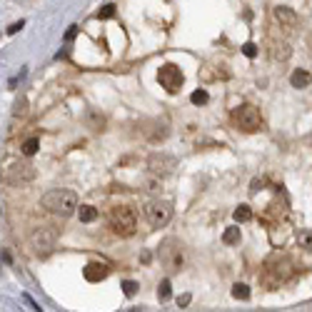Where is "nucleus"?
<instances>
[{
	"label": "nucleus",
	"instance_id": "f257e3e1",
	"mask_svg": "<svg viewBox=\"0 0 312 312\" xmlns=\"http://www.w3.org/2000/svg\"><path fill=\"white\" fill-rule=\"evenodd\" d=\"M43 207L60 217H70L78 210V195L73 190H50L43 195Z\"/></svg>",
	"mask_w": 312,
	"mask_h": 312
},
{
	"label": "nucleus",
	"instance_id": "f03ea898",
	"mask_svg": "<svg viewBox=\"0 0 312 312\" xmlns=\"http://www.w3.org/2000/svg\"><path fill=\"white\" fill-rule=\"evenodd\" d=\"M110 227H113V233L120 235V237H130V235H135L137 230V215L133 207H128V205H117L110 210Z\"/></svg>",
	"mask_w": 312,
	"mask_h": 312
},
{
	"label": "nucleus",
	"instance_id": "7ed1b4c3",
	"mask_svg": "<svg viewBox=\"0 0 312 312\" xmlns=\"http://www.w3.org/2000/svg\"><path fill=\"white\" fill-rule=\"evenodd\" d=\"M233 122L237 125V130H242V133H257V130H262V115H260V110L255 105H250V102L235 108Z\"/></svg>",
	"mask_w": 312,
	"mask_h": 312
},
{
	"label": "nucleus",
	"instance_id": "20e7f679",
	"mask_svg": "<svg viewBox=\"0 0 312 312\" xmlns=\"http://www.w3.org/2000/svg\"><path fill=\"white\" fill-rule=\"evenodd\" d=\"M58 235H60L58 227H50V225L38 227L35 233L30 235V245H33V250H35L38 255H48V253H53V250H55Z\"/></svg>",
	"mask_w": 312,
	"mask_h": 312
},
{
	"label": "nucleus",
	"instance_id": "39448f33",
	"mask_svg": "<svg viewBox=\"0 0 312 312\" xmlns=\"http://www.w3.org/2000/svg\"><path fill=\"white\" fill-rule=\"evenodd\" d=\"M145 217L153 227H165L173 220V205L162 202V200H153V202L145 205Z\"/></svg>",
	"mask_w": 312,
	"mask_h": 312
},
{
	"label": "nucleus",
	"instance_id": "423d86ee",
	"mask_svg": "<svg viewBox=\"0 0 312 312\" xmlns=\"http://www.w3.org/2000/svg\"><path fill=\"white\" fill-rule=\"evenodd\" d=\"M157 82L168 90V93H177L180 88H182V82H185V75H182V70L173 65V63H165V65H160V70H157Z\"/></svg>",
	"mask_w": 312,
	"mask_h": 312
},
{
	"label": "nucleus",
	"instance_id": "0eeeda50",
	"mask_svg": "<svg viewBox=\"0 0 312 312\" xmlns=\"http://www.w3.org/2000/svg\"><path fill=\"white\" fill-rule=\"evenodd\" d=\"M5 180L10 185H25L35 180V165L33 162H13L5 173Z\"/></svg>",
	"mask_w": 312,
	"mask_h": 312
},
{
	"label": "nucleus",
	"instance_id": "6e6552de",
	"mask_svg": "<svg viewBox=\"0 0 312 312\" xmlns=\"http://www.w3.org/2000/svg\"><path fill=\"white\" fill-rule=\"evenodd\" d=\"M148 168H150V173L155 177H165V175H173L177 168V160L173 155H150L148 160Z\"/></svg>",
	"mask_w": 312,
	"mask_h": 312
},
{
	"label": "nucleus",
	"instance_id": "1a4fd4ad",
	"mask_svg": "<svg viewBox=\"0 0 312 312\" xmlns=\"http://www.w3.org/2000/svg\"><path fill=\"white\" fill-rule=\"evenodd\" d=\"M162 262L168 265L170 273H177V270L182 267V253H180V245L173 247V240H168V242L162 245Z\"/></svg>",
	"mask_w": 312,
	"mask_h": 312
},
{
	"label": "nucleus",
	"instance_id": "9d476101",
	"mask_svg": "<svg viewBox=\"0 0 312 312\" xmlns=\"http://www.w3.org/2000/svg\"><path fill=\"white\" fill-rule=\"evenodd\" d=\"M267 267H270V273H273L280 282H285V280L293 277V262H290L287 257H275V260L267 262Z\"/></svg>",
	"mask_w": 312,
	"mask_h": 312
},
{
	"label": "nucleus",
	"instance_id": "9b49d317",
	"mask_svg": "<svg viewBox=\"0 0 312 312\" xmlns=\"http://www.w3.org/2000/svg\"><path fill=\"white\" fill-rule=\"evenodd\" d=\"M108 275H110V267H108L105 262H88V265L82 267V277H85L88 282H102Z\"/></svg>",
	"mask_w": 312,
	"mask_h": 312
},
{
	"label": "nucleus",
	"instance_id": "f8f14e48",
	"mask_svg": "<svg viewBox=\"0 0 312 312\" xmlns=\"http://www.w3.org/2000/svg\"><path fill=\"white\" fill-rule=\"evenodd\" d=\"M273 18L277 20L280 25H285V28H295V25H297V13H295L293 8H287V5L273 8Z\"/></svg>",
	"mask_w": 312,
	"mask_h": 312
},
{
	"label": "nucleus",
	"instance_id": "ddd939ff",
	"mask_svg": "<svg viewBox=\"0 0 312 312\" xmlns=\"http://www.w3.org/2000/svg\"><path fill=\"white\" fill-rule=\"evenodd\" d=\"M290 85L297 88V90H305V88H310L312 85V75L307 73V70L297 68V70H293V75H290Z\"/></svg>",
	"mask_w": 312,
	"mask_h": 312
},
{
	"label": "nucleus",
	"instance_id": "4468645a",
	"mask_svg": "<svg viewBox=\"0 0 312 312\" xmlns=\"http://www.w3.org/2000/svg\"><path fill=\"white\" fill-rule=\"evenodd\" d=\"M270 55H273V60H287L293 55V48H290V43H285V40H282V43H275Z\"/></svg>",
	"mask_w": 312,
	"mask_h": 312
},
{
	"label": "nucleus",
	"instance_id": "2eb2a0df",
	"mask_svg": "<svg viewBox=\"0 0 312 312\" xmlns=\"http://www.w3.org/2000/svg\"><path fill=\"white\" fill-rule=\"evenodd\" d=\"M78 217H80V222H95V220H98V207H93V205H80Z\"/></svg>",
	"mask_w": 312,
	"mask_h": 312
},
{
	"label": "nucleus",
	"instance_id": "dca6fc26",
	"mask_svg": "<svg viewBox=\"0 0 312 312\" xmlns=\"http://www.w3.org/2000/svg\"><path fill=\"white\" fill-rule=\"evenodd\" d=\"M240 240H242L240 227H227V230L222 233V242H225V245H240Z\"/></svg>",
	"mask_w": 312,
	"mask_h": 312
},
{
	"label": "nucleus",
	"instance_id": "f3484780",
	"mask_svg": "<svg viewBox=\"0 0 312 312\" xmlns=\"http://www.w3.org/2000/svg\"><path fill=\"white\" fill-rule=\"evenodd\" d=\"M235 222H250L253 220V210H250V205H240L237 210L233 213Z\"/></svg>",
	"mask_w": 312,
	"mask_h": 312
},
{
	"label": "nucleus",
	"instance_id": "a211bd4d",
	"mask_svg": "<svg viewBox=\"0 0 312 312\" xmlns=\"http://www.w3.org/2000/svg\"><path fill=\"white\" fill-rule=\"evenodd\" d=\"M297 245L305 247L307 253H312V230H300L297 233Z\"/></svg>",
	"mask_w": 312,
	"mask_h": 312
},
{
	"label": "nucleus",
	"instance_id": "6ab92c4d",
	"mask_svg": "<svg viewBox=\"0 0 312 312\" xmlns=\"http://www.w3.org/2000/svg\"><path fill=\"white\" fill-rule=\"evenodd\" d=\"M170 295H173V285H170V280H162V282L157 285V297H160V302H168V300H170Z\"/></svg>",
	"mask_w": 312,
	"mask_h": 312
},
{
	"label": "nucleus",
	"instance_id": "aec40b11",
	"mask_svg": "<svg viewBox=\"0 0 312 312\" xmlns=\"http://www.w3.org/2000/svg\"><path fill=\"white\" fill-rule=\"evenodd\" d=\"M38 148H40V140H38V137H30V140H25V142H23V155L33 157L35 153H38Z\"/></svg>",
	"mask_w": 312,
	"mask_h": 312
},
{
	"label": "nucleus",
	"instance_id": "412c9836",
	"mask_svg": "<svg viewBox=\"0 0 312 312\" xmlns=\"http://www.w3.org/2000/svg\"><path fill=\"white\" fill-rule=\"evenodd\" d=\"M233 297L235 300H250V287L242 285V282H237V285L233 287Z\"/></svg>",
	"mask_w": 312,
	"mask_h": 312
},
{
	"label": "nucleus",
	"instance_id": "4be33fe9",
	"mask_svg": "<svg viewBox=\"0 0 312 312\" xmlns=\"http://www.w3.org/2000/svg\"><path fill=\"white\" fill-rule=\"evenodd\" d=\"M207 100H210V95H207V90H202V88L190 95V102H193V105H207Z\"/></svg>",
	"mask_w": 312,
	"mask_h": 312
},
{
	"label": "nucleus",
	"instance_id": "5701e85b",
	"mask_svg": "<svg viewBox=\"0 0 312 312\" xmlns=\"http://www.w3.org/2000/svg\"><path fill=\"white\" fill-rule=\"evenodd\" d=\"M95 18H98V20H110V18H115V5H113V3H110V5H105L102 10H98V13H95Z\"/></svg>",
	"mask_w": 312,
	"mask_h": 312
},
{
	"label": "nucleus",
	"instance_id": "b1692460",
	"mask_svg": "<svg viewBox=\"0 0 312 312\" xmlns=\"http://www.w3.org/2000/svg\"><path fill=\"white\" fill-rule=\"evenodd\" d=\"M25 113H28V100H25V98H18V100H15V108H13V115H15V117H23Z\"/></svg>",
	"mask_w": 312,
	"mask_h": 312
},
{
	"label": "nucleus",
	"instance_id": "393cba45",
	"mask_svg": "<svg viewBox=\"0 0 312 312\" xmlns=\"http://www.w3.org/2000/svg\"><path fill=\"white\" fill-rule=\"evenodd\" d=\"M88 120H90L93 130H102V125H105V117L98 115V113H90V115H88Z\"/></svg>",
	"mask_w": 312,
	"mask_h": 312
},
{
	"label": "nucleus",
	"instance_id": "a878e982",
	"mask_svg": "<svg viewBox=\"0 0 312 312\" xmlns=\"http://www.w3.org/2000/svg\"><path fill=\"white\" fill-rule=\"evenodd\" d=\"M137 287H140V285H137L135 280H125V282H122V293L128 295V297H133V295L137 293Z\"/></svg>",
	"mask_w": 312,
	"mask_h": 312
},
{
	"label": "nucleus",
	"instance_id": "bb28decb",
	"mask_svg": "<svg viewBox=\"0 0 312 312\" xmlns=\"http://www.w3.org/2000/svg\"><path fill=\"white\" fill-rule=\"evenodd\" d=\"M240 50H242V55H247V58H255V55H257V45H255L253 40H247Z\"/></svg>",
	"mask_w": 312,
	"mask_h": 312
},
{
	"label": "nucleus",
	"instance_id": "cd10ccee",
	"mask_svg": "<svg viewBox=\"0 0 312 312\" xmlns=\"http://www.w3.org/2000/svg\"><path fill=\"white\" fill-rule=\"evenodd\" d=\"M78 25H70V30H68V33H65V43H70V40H75V35H78Z\"/></svg>",
	"mask_w": 312,
	"mask_h": 312
},
{
	"label": "nucleus",
	"instance_id": "c85d7f7f",
	"mask_svg": "<svg viewBox=\"0 0 312 312\" xmlns=\"http://www.w3.org/2000/svg\"><path fill=\"white\" fill-rule=\"evenodd\" d=\"M23 25H25L23 20H20V23H13V25L8 28V35H15V33H20V30H23Z\"/></svg>",
	"mask_w": 312,
	"mask_h": 312
},
{
	"label": "nucleus",
	"instance_id": "c756f323",
	"mask_svg": "<svg viewBox=\"0 0 312 312\" xmlns=\"http://www.w3.org/2000/svg\"><path fill=\"white\" fill-rule=\"evenodd\" d=\"M177 305H180V307H185V305H190V295H182V297L177 300Z\"/></svg>",
	"mask_w": 312,
	"mask_h": 312
},
{
	"label": "nucleus",
	"instance_id": "7c9ffc66",
	"mask_svg": "<svg viewBox=\"0 0 312 312\" xmlns=\"http://www.w3.org/2000/svg\"><path fill=\"white\" fill-rule=\"evenodd\" d=\"M25 302H28V305H30L33 310H40V305L35 302V300H33V297H28V295H25Z\"/></svg>",
	"mask_w": 312,
	"mask_h": 312
},
{
	"label": "nucleus",
	"instance_id": "2f4dec72",
	"mask_svg": "<svg viewBox=\"0 0 312 312\" xmlns=\"http://www.w3.org/2000/svg\"><path fill=\"white\" fill-rule=\"evenodd\" d=\"M260 188H262V180H253V188H250V190H253V193H257Z\"/></svg>",
	"mask_w": 312,
	"mask_h": 312
},
{
	"label": "nucleus",
	"instance_id": "473e14b6",
	"mask_svg": "<svg viewBox=\"0 0 312 312\" xmlns=\"http://www.w3.org/2000/svg\"><path fill=\"white\" fill-rule=\"evenodd\" d=\"M310 142H312V135H310Z\"/></svg>",
	"mask_w": 312,
	"mask_h": 312
}]
</instances>
